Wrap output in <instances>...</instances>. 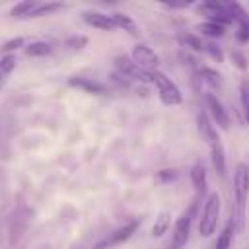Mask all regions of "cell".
<instances>
[{
    "mask_svg": "<svg viewBox=\"0 0 249 249\" xmlns=\"http://www.w3.org/2000/svg\"><path fill=\"white\" fill-rule=\"evenodd\" d=\"M196 202H193L187 210L181 212V216L175 220V226H173V233H171V245L169 249H183L189 241V235H191V224L196 216Z\"/></svg>",
    "mask_w": 249,
    "mask_h": 249,
    "instance_id": "obj_3",
    "label": "cell"
},
{
    "mask_svg": "<svg viewBox=\"0 0 249 249\" xmlns=\"http://www.w3.org/2000/svg\"><path fill=\"white\" fill-rule=\"evenodd\" d=\"M218 220H220V195L218 193H208L204 198V206L202 212L198 216V231L202 237H210L216 228H218Z\"/></svg>",
    "mask_w": 249,
    "mask_h": 249,
    "instance_id": "obj_2",
    "label": "cell"
},
{
    "mask_svg": "<svg viewBox=\"0 0 249 249\" xmlns=\"http://www.w3.org/2000/svg\"><path fill=\"white\" fill-rule=\"evenodd\" d=\"M66 4L62 2H39V6L33 10V14L29 18H41V16H49V14H54L58 10H64Z\"/></svg>",
    "mask_w": 249,
    "mask_h": 249,
    "instance_id": "obj_18",
    "label": "cell"
},
{
    "mask_svg": "<svg viewBox=\"0 0 249 249\" xmlns=\"http://www.w3.org/2000/svg\"><path fill=\"white\" fill-rule=\"evenodd\" d=\"M173 177H175V173H173V171H169V169L160 171V179H173Z\"/></svg>",
    "mask_w": 249,
    "mask_h": 249,
    "instance_id": "obj_33",
    "label": "cell"
},
{
    "mask_svg": "<svg viewBox=\"0 0 249 249\" xmlns=\"http://www.w3.org/2000/svg\"><path fill=\"white\" fill-rule=\"evenodd\" d=\"M247 195H249V165L237 163L233 171V206H231V226L235 231L245 230Z\"/></svg>",
    "mask_w": 249,
    "mask_h": 249,
    "instance_id": "obj_1",
    "label": "cell"
},
{
    "mask_svg": "<svg viewBox=\"0 0 249 249\" xmlns=\"http://www.w3.org/2000/svg\"><path fill=\"white\" fill-rule=\"evenodd\" d=\"M4 86V74H0V88Z\"/></svg>",
    "mask_w": 249,
    "mask_h": 249,
    "instance_id": "obj_34",
    "label": "cell"
},
{
    "mask_svg": "<svg viewBox=\"0 0 249 249\" xmlns=\"http://www.w3.org/2000/svg\"><path fill=\"white\" fill-rule=\"evenodd\" d=\"M185 45L189 47V49H193L195 53H200V51H204V41L198 37V35H195V33H185Z\"/></svg>",
    "mask_w": 249,
    "mask_h": 249,
    "instance_id": "obj_25",
    "label": "cell"
},
{
    "mask_svg": "<svg viewBox=\"0 0 249 249\" xmlns=\"http://www.w3.org/2000/svg\"><path fill=\"white\" fill-rule=\"evenodd\" d=\"M14 66H16V56L14 54H4L2 58H0V74H10L12 70H14Z\"/></svg>",
    "mask_w": 249,
    "mask_h": 249,
    "instance_id": "obj_29",
    "label": "cell"
},
{
    "mask_svg": "<svg viewBox=\"0 0 249 249\" xmlns=\"http://www.w3.org/2000/svg\"><path fill=\"white\" fill-rule=\"evenodd\" d=\"M191 181H193V187L198 195L206 193V167L202 161H196L191 167Z\"/></svg>",
    "mask_w": 249,
    "mask_h": 249,
    "instance_id": "obj_14",
    "label": "cell"
},
{
    "mask_svg": "<svg viewBox=\"0 0 249 249\" xmlns=\"http://www.w3.org/2000/svg\"><path fill=\"white\" fill-rule=\"evenodd\" d=\"M167 8H187V6H191L193 2L191 0H183V2H163Z\"/></svg>",
    "mask_w": 249,
    "mask_h": 249,
    "instance_id": "obj_32",
    "label": "cell"
},
{
    "mask_svg": "<svg viewBox=\"0 0 249 249\" xmlns=\"http://www.w3.org/2000/svg\"><path fill=\"white\" fill-rule=\"evenodd\" d=\"M138 224H140V222H138L136 218H134V220H128L124 226L117 228V230H115V231H111L107 237L99 239L91 249H113V247H117V245L124 243L126 239H130V237H132V233L136 231Z\"/></svg>",
    "mask_w": 249,
    "mask_h": 249,
    "instance_id": "obj_5",
    "label": "cell"
},
{
    "mask_svg": "<svg viewBox=\"0 0 249 249\" xmlns=\"http://www.w3.org/2000/svg\"><path fill=\"white\" fill-rule=\"evenodd\" d=\"M198 31H202V35L210 37V39H216V37H222L226 31L220 23H214V21H202L198 23Z\"/></svg>",
    "mask_w": 249,
    "mask_h": 249,
    "instance_id": "obj_23",
    "label": "cell"
},
{
    "mask_svg": "<svg viewBox=\"0 0 249 249\" xmlns=\"http://www.w3.org/2000/svg\"><path fill=\"white\" fill-rule=\"evenodd\" d=\"M198 74H200V78H202L208 86H212V88H220V86H222V76H220L218 70L208 68V66H202V68L198 70Z\"/></svg>",
    "mask_w": 249,
    "mask_h": 249,
    "instance_id": "obj_21",
    "label": "cell"
},
{
    "mask_svg": "<svg viewBox=\"0 0 249 249\" xmlns=\"http://www.w3.org/2000/svg\"><path fill=\"white\" fill-rule=\"evenodd\" d=\"M169 226H171V214L163 210V212L156 218V222H154V226H152V235H154V237L163 235V233L169 230Z\"/></svg>",
    "mask_w": 249,
    "mask_h": 249,
    "instance_id": "obj_20",
    "label": "cell"
},
{
    "mask_svg": "<svg viewBox=\"0 0 249 249\" xmlns=\"http://www.w3.org/2000/svg\"><path fill=\"white\" fill-rule=\"evenodd\" d=\"M239 99H241L245 123L249 124V80H243V82H241V86H239Z\"/></svg>",
    "mask_w": 249,
    "mask_h": 249,
    "instance_id": "obj_24",
    "label": "cell"
},
{
    "mask_svg": "<svg viewBox=\"0 0 249 249\" xmlns=\"http://www.w3.org/2000/svg\"><path fill=\"white\" fill-rule=\"evenodd\" d=\"M235 39H237L239 43H249V29L237 27V31H235Z\"/></svg>",
    "mask_w": 249,
    "mask_h": 249,
    "instance_id": "obj_31",
    "label": "cell"
},
{
    "mask_svg": "<svg viewBox=\"0 0 249 249\" xmlns=\"http://www.w3.org/2000/svg\"><path fill=\"white\" fill-rule=\"evenodd\" d=\"M82 18H84V21H86L88 25L97 27V29H101V31H113V29H117V27H115V21H113V18H111V14H103V12H84Z\"/></svg>",
    "mask_w": 249,
    "mask_h": 249,
    "instance_id": "obj_11",
    "label": "cell"
},
{
    "mask_svg": "<svg viewBox=\"0 0 249 249\" xmlns=\"http://www.w3.org/2000/svg\"><path fill=\"white\" fill-rule=\"evenodd\" d=\"M196 130H198L200 140H202L206 146L212 148L216 142H220L218 130H216V126H214V123L210 121V117H208L206 111H198V115H196Z\"/></svg>",
    "mask_w": 249,
    "mask_h": 249,
    "instance_id": "obj_10",
    "label": "cell"
},
{
    "mask_svg": "<svg viewBox=\"0 0 249 249\" xmlns=\"http://www.w3.org/2000/svg\"><path fill=\"white\" fill-rule=\"evenodd\" d=\"M19 47H23V39L21 37H14V39H10V41H6L0 49H2V53L4 54H12L16 49H19Z\"/></svg>",
    "mask_w": 249,
    "mask_h": 249,
    "instance_id": "obj_30",
    "label": "cell"
},
{
    "mask_svg": "<svg viewBox=\"0 0 249 249\" xmlns=\"http://www.w3.org/2000/svg\"><path fill=\"white\" fill-rule=\"evenodd\" d=\"M115 66H117V70H119L123 76H126V78L140 80V82H144V84H152V74L146 72V70H142V68H140L130 56H126V54H119V56L115 58Z\"/></svg>",
    "mask_w": 249,
    "mask_h": 249,
    "instance_id": "obj_8",
    "label": "cell"
},
{
    "mask_svg": "<svg viewBox=\"0 0 249 249\" xmlns=\"http://www.w3.org/2000/svg\"><path fill=\"white\" fill-rule=\"evenodd\" d=\"M204 101H206V113H208L210 121L214 124H218L222 130H228L230 128V115H228L224 103L210 91L204 95Z\"/></svg>",
    "mask_w": 249,
    "mask_h": 249,
    "instance_id": "obj_9",
    "label": "cell"
},
{
    "mask_svg": "<svg viewBox=\"0 0 249 249\" xmlns=\"http://www.w3.org/2000/svg\"><path fill=\"white\" fill-rule=\"evenodd\" d=\"M111 18H113V21H115V27L124 29V31L130 33V35H136V33H138V27H136V23H134V19H132L130 16H126V14H123V12H115V14H111Z\"/></svg>",
    "mask_w": 249,
    "mask_h": 249,
    "instance_id": "obj_16",
    "label": "cell"
},
{
    "mask_svg": "<svg viewBox=\"0 0 249 249\" xmlns=\"http://www.w3.org/2000/svg\"><path fill=\"white\" fill-rule=\"evenodd\" d=\"M233 226H231V222L220 231V235H218V239H216V243H214V249H230V245H231V239H233Z\"/></svg>",
    "mask_w": 249,
    "mask_h": 249,
    "instance_id": "obj_22",
    "label": "cell"
},
{
    "mask_svg": "<svg viewBox=\"0 0 249 249\" xmlns=\"http://www.w3.org/2000/svg\"><path fill=\"white\" fill-rule=\"evenodd\" d=\"M68 86L72 88H78V89H84L86 93H93V95H105L107 93V88L99 82H93L89 78H80V76H74L68 80Z\"/></svg>",
    "mask_w": 249,
    "mask_h": 249,
    "instance_id": "obj_12",
    "label": "cell"
},
{
    "mask_svg": "<svg viewBox=\"0 0 249 249\" xmlns=\"http://www.w3.org/2000/svg\"><path fill=\"white\" fill-rule=\"evenodd\" d=\"M37 6H39L37 0H23V2H18V4L10 10V16H12V18H29Z\"/></svg>",
    "mask_w": 249,
    "mask_h": 249,
    "instance_id": "obj_17",
    "label": "cell"
},
{
    "mask_svg": "<svg viewBox=\"0 0 249 249\" xmlns=\"http://www.w3.org/2000/svg\"><path fill=\"white\" fill-rule=\"evenodd\" d=\"M210 160H212V165H214V171L224 177L226 175V156H224V146L222 142H216L212 148H210Z\"/></svg>",
    "mask_w": 249,
    "mask_h": 249,
    "instance_id": "obj_15",
    "label": "cell"
},
{
    "mask_svg": "<svg viewBox=\"0 0 249 249\" xmlns=\"http://www.w3.org/2000/svg\"><path fill=\"white\" fill-rule=\"evenodd\" d=\"M64 45H66L68 49L80 51V49H84V47L88 45V37H86V35H70V37L64 41Z\"/></svg>",
    "mask_w": 249,
    "mask_h": 249,
    "instance_id": "obj_28",
    "label": "cell"
},
{
    "mask_svg": "<svg viewBox=\"0 0 249 249\" xmlns=\"http://www.w3.org/2000/svg\"><path fill=\"white\" fill-rule=\"evenodd\" d=\"M226 10H228V14L231 16V19L237 23V27L249 29V12H247L239 2H228V4H226Z\"/></svg>",
    "mask_w": 249,
    "mask_h": 249,
    "instance_id": "obj_13",
    "label": "cell"
},
{
    "mask_svg": "<svg viewBox=\"0 0 249 249\" xmlns=\"http://www.w3.org/2000/svg\"><path fill=\"white\" fill-rule=\"evenodd\" d=\"M204 51H206V54H208L214 62H224V53H222V49H220L214 41L204 43Z\"/></svg>",
    "mask_w": 249,
    "mask_h": 249,
    "instance_id": "obj_26",
    "label": "cell"
},
{
    "mask_svg": "<svg viewBox=\"0 0 249 249\" xmlns=\"http://www.w3.org/2000/svg\"><path fill=\"white\" fill-rule=\"evenodd\" d=\"M53 53V47L47 41H33L25 47V54L27 56H47Z\"/></svg>",
    "mask_w": 249,
    "mask_h": 249,
    "instance_id": "obj_19",
    "label": "cell"
},
{
    "mask_svg": "<svg viewBox=\"0 0 249 249\" xmlns=\"http://www.w3.org/2000/svg\"><path fill=\"white\" fill-rule=\"evenodd\" d=\"M130 58H132L142 70H146V72H150V74L156 72V70H158V64H160V56H158V53H156L152 47L144 45V43H138V45L132 47Z\"/></svg>",
    "mask_w": 249,
    "mask_h": 249,
    "instance_id": "obj_6",
    "label": "cell"
},
{
    "mask_svg": "<svg viewBox=\"0 0 249 249\" xmlns=\"http://www.w3.org/2000/svg\"><path fill=\"white\" fill-rule=\"evenodd\" d=\"M230 58H231V62H233V66L235 68H239V70H249V58L241 53V51H231L230 53Z\"/></svg>",
    "mask_w": 249,
    "mask_h": 249,
    "instance_id": "obj_27",
    "label": "cell"
},
{
    "mask_svg": "<svg viewBox=\"0 0 249 249\" xmlns=\"http://www.w3.org/2000/svg\"><path fill=\"white\" fill-rule=\"evenodd\" d=\"M152 84L158 88V93H160V99L163 105H179L183 101V93L181 89L177 88V84L167 78L163 72L156 70L152 72Z\"/></svg>",
    "mask_w": 249,
    "mask_h": 249,
    "instance_id": "obj_4",
    "label": "cell"
},
{
    "mask_svg": "<svg viewBox=\"0 0 249 249\" xmlns=\"http://www.w3.org/2000/svg\"><path fill=\"white\" fill-rule=\"evenodd\" d=\"M196 10H198V14L206 16V18H208V21L220 23L222 27H226V25H230V23L233 21V19H231V16H230V14H228V10H226V4L216 2V0L202 2V4H198V6H196Z\"/></svg>",
    "mask_w": 249,
    "mask_h": 249,
    "instance_id": "obj_7",
    "label": "cell"
}]
</instances>
